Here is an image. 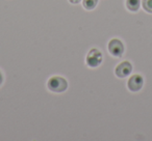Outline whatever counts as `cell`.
<instances>
[{
    "label": "cell",
    "instance_id": "1",
    "mask_svg": "<svg viewBox=\"0 0 152 141\" xmlns=\"http://www.w3.org/2000/svg\"><path fill=\"white\" fill-rule=\"evenodd\" d=\"M68 82L63 77H52L48 81V88L54 93H63L67 89Z\"/></svg>",
    "mask_w": 152,
    "mask_h": 141
},
{
    "label": "cell",
    "instance_id": "6",
    "mask_svg": "<svg viewBox=\"0 0 152 141\" xmlns=\"http://www.w3.org/2000/svg\"><path fill=\"white\" fill-rule=\"evenodd\" d=\"M141 5V0H126V7L129 11L137 12Z\"/></svg>",
    "mask_w": 152,
    "mask_h": 141
},
{
    "label": "cell",
    "instance_id": "7",
    "mask_svg": "<svg viewBox=\"0 0 152 141\" xmlns=\"http://www.w3.org/2000/svg\"><path fill=\"white\" fill-rule=\"evenodd\" d=\"M97 3H98V0H83V5L87 9H95Z\"/></svg>",
    "mask_w": 152,
    "mask_h": 141
},
{
    "label": "cell",
    "instance_id": "10",
    "mask_svg": "<svg viewBox=\"0 0 152 141\" xmlns=\"http://www.w3.org/2000/svg\"><path fill=\"white\" fill-rule=\"evenodd\" d=\"M2 82H3V76H2V74H1V72H0V85H1Z\"/></svg>",
    "mask_w": 152,
    "mask_h": 141
},
{
    "label": "cell",
    "instance_id": "4",
    "mask_svg": "<svg viewBox=\"0 0 152 141\" xmlns=\"http://www.w3.org/2000/svg\"><path fill=\"white\" fill-rule=\"evenodd\" d=\"M132 71V65L129 61H123L116 67V75L120 78H125L129 76Z\"/></svg>",
    "mask_w": 152,
    "mask_h": 141
},
{
    "label": "cell",
    "instance_id": "8",
    "mask_svg": "<svg viewBox=\"0 0 152 141\" xmlns=\"http://www.w3.org/2000/svg\"><path fill=\"white\" fill-rule=\"evenodd\" d=\"M142 4H143V9L146 12L152 14V0H143Z\"/></svg>",
    "mask_w": 152,
    "mask_h": 141
},
{
    "label": "cell",
    "instance_id": "5",
    "mask_svg": "<svg viewBox=\"0 0 152 141\" xmlns=\"http://www.w3.org/2000/svg\"><path fill=\"white\" fill-rule=\"evenodd\" d=\"M144 80L140 75H133L128 80V88L131 91H137L143 87Z\"/></svg>",
    "mask_w": 152,
    "mask_h": 141
},
{
    "label": "cell",
    "instance_id": "2",
    "mask_svg": "<svg viewBox=\"0 0 152 141\" xmlns=\"http://www.w3.org/2000/svg\"><path fill=\"white\" fill-rule=\"evenodd\" d=\"M102 62V54L98 49H92L90 50L87 56V63L89 67H96L100 65Z\"/></svg>",
    "mask_w": 152,
    "mask_h": 141
},
{
    "label": "cell",
    "instance_id": "3",
    "mask_svg": "<svg viewBox=\"0 0 152 141\" xmlns=\"http://www.w3.org/2000/svg\"><path fill=\"white\" fill-rule=\"evenodd\" d=\"M108 51L110 52V54L114 55L116 57H121L124 52V46L123 43L120 40L114 38L108 43Z\"/></svg>",
    "mask_w": 152,
    "mask_h": 141
},
{
    "label": "cell",
    "instance_id": "9",
    "mask_svg": "<svg viewBox=\"0 0 152 141\" xmlns=\"http://www.w3.org/2000/svg\"><path fill=\"white\" fill-rule=\"evenodd\" d=\"M70 2L73 3V4H76V3H79L81 1V0H69Z\"/></svg>",
    "mask_w": 152,
    "mask_h": 141
}]
</instances>
